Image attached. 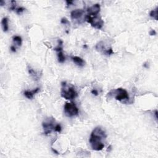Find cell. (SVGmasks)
Instances as JSON below:
<instances>
[{
  "mask_svg": "<svg viewBox=\"0 0 158 158\" xmlns=\"http://www.w3.org/2000/svg\"><path fill=\"white\" fill-rule=\"evenodd\" d=\"M40 91V88H36L35 89H34L33 90H32V91H25L24 92V95L27 98L29 99V100H32L34 95L37 93H38Z\"/></svg>",
  "mask_w": 158,
  "mask_h": 158,
  "instance_id": "cell-9",
  "label": "cell"
},
{
  "mask_svg": "<svg viewBox=\"0 0 158 158\" xmlns=\"http://www.w3.org/2000/svg\"><path fill=\"white\" fill-rule=\"evenodd\" d=\"M79 109L73 103H66L64 105V113L67 117H72L77 116Z\"/></svg>",
  "mask_w": 158,
  "mask_h": 158,
  "instance_id": "cell-6",
  "label": "cell"
},
{
  "mask_svg": "<svg viewBox=\"0 0 158 158\" xmlns=\"http://www.w3.org/2000/svg\"><path fill=\"white\" fill-rule=\"evenodd\" d=\"M101 7L99 4H95L92 6L87 9V15L96 16L100 14Z\"/></svg>",
  "mask_w": 158,
  "mask_h": 158,
  "instance_id": "cell-7",
  "label": "cell"
},
{
  "mask_svg": "<svg viewBox=\"0 0 158 158\" xmlns=\"http://www.w3.org/2000/svg\"><path fill=\"white\" fill-rule=\"evenodd\" d=\"M11 6L9 8L11 11H14L16 9V1H11Z\"/></svg>",
  "mask_w": 158,
  "mask_h": 158,
  "instance_id": "cell-17",
  "label": "cell"
},
{
  "mask_svg": "<svg viewBox=\"0 0 158 158\" xmlns=\"http://www.w3.org/2000/svg\"><path fill=\"white\" fill-rule=\"evenodd\" d=\"M61 23L63 24L64 25H70L69 21L67 20V19H66L65 17H63L61 20Z\"/></svg>",
  "mask_w": 158,
  "mask_h": 158,
  "instance_id": "cell-19",
  "label": "cell"
},
{
  "mask_svg": "<svg viewBox=\"0 0 158 158\" xmlns=\"http://www.w3.org/2000/svg\"><path fill=\"white\" fill-rule=\"evenodd\" d=\"M57 59H58V62L60 63H64L65 60V57L64 56L63 51L58 52L57 54Z\"/></svg>",
  "mask_w": 158,
  "mask_h": 158,
  "instance_id": "cell-14",
  "label": "cell"
},
{
  "mask_svg": "<svg viewBox=\"0 0 158 158\" xmlns=\"http://www.w3.org/2000/svg\"><path fill=\"white\" fill-rule=\"evenodd\" d=\"M154 115H155V117L156 119H158V111L156 110L155 112H154Z\"/></svg>",
  "mask_w": 158,
  "mask_h": 158,
  "instance_id": "cell-26",
  "label": "cell"
},
{
  "mask_svg": "<svg viewBox=\"0 0 158 158\" xmlns=\"http://www.w3.org/2000/svg\"><path fill=\"white\" fill-rule=\"evenodd\" d=\"M55 122H56L55 118L53 117L45 118V120L42 123L43 128L45 135H48L50 134L53 131H55V127L56 126Z\"/></svg>",
  "mask_w": 158,
  "mask_h": 158,
  "instance_id": "cell-5",
  "label": "cell"
},
{
  "mask_svg": "<svg viewBox=\"0 0 158 158\" xmlns=\"http://www.w3.org/2000/svg\"><path fill=\"white\" fill-rule=\"evenodd\" d=\"M52 150H53V151H54V152H55V153H56V154H59V153H58V152H57V151H56V150H54V149H53V148L52 149Z\"/></svg>",
  "mask_w": 158,
  "mask_h": 158,
  "instance_id": "cell-27",
  "label": "cell"
},
{
  "mask_svg": "<svg viewBox=\"0 0 158 158\" xmlns=\"http://www.w3.org/2000/svg\"><path fill=\"white\" fill-rule=\"evenodd\" d=\"M106 132L101 127L95 128L91 132L89 140L91 148L95 151L102 150L104 148L103 140L106 139Z\"/></svg>",
  "mask_w": 158,
  "mask_h": 158,
  "instance_id": "cell-1",
  "label": "cell"
},
{
  "mask_svg": "<svg viewBox=\"0 0 158 158\" xmlns=\"http://www.w3.org/2000/svg\"><path fill=\"white\" fill-rule=\"evenodd\" d=\"M83 12H84V11L82 9H77L72 11L71 13V19L72 20H75V19H78L80 18L83 14Z\"/></svg>",
  "mask_w": 158,
  "mask_h": 158,
  "instance_id": "cell-8",
  "label": "cell"
},
{
  "mask_svg": "<svg viewBox=\"0 0 158 158\" xmlns=\"http://www.w3.org/2000/svg\"><path fill=\"white\" fill-rule=\"evenodd\" d=\"M103 54L105 55H108V56H110V55L114 54V51L112 49V48H110L109 49H107L103 52Z\"/></svg>",
  "mask_w": 158,
  "mask_h": 158,
  "instance_id": "cell-16",
  "label": "cell"
},
{
  "mask_svg": "<svg viewBox=\"0 0 158 158\" xmlns=\"http://www.w3.org/2000/svg\"><path fill=\"white\" fill-rule=\"evenodd\" d=\"M28 72H29V74H30V76L35 80H38L40 78V74L38 72H36L30 66H28Z\"/></svg>",
  "mask_w": 158,
  "mask_h": 158,
  "instance_id": "cell-11",
  "label": "cell"
},
{
  "mask_svg": "<svg viewBox=\"0 0 158 158\" xmlns=\"http://www.w3.org/2000/svg\"><path fill=\"white\" fill-rule=\"evenodd\" d=\"M158 8H156V9H154L152 10V11L150 12V16L151 17L153 18V19H154L156 20V21H158Z\"/></svg>",
  "mask_w": 158,
  "mask_h": 158,
  "instance_id": "cell-15",
  "label": "cell"
},
{
  "mask_svg": "<svg viewBox=\"0 0 158 158\" xmlns=\"http://www.w3.org/2000/svg\"><path fill=\"white\" fill-rule=\"evenodd\" d=\"M71 59H72L73 62L79 67H83L85 64L83 59L81 58L80 57H79V56H72Z\"/></svg>",
  "mask_w": 158,
  "mask_h": 158,
  "instance_id": "cell-10",
  "label": "cell"
},
{
  "mask_svg": "<svg viewBox=\"0 0 158 158\" xmlns=\"http://www.w3.org/2000/svg\"><path fill=\"white\" fill-rule=\"evenodd\" d=\"M61 84L63 88L61 89V95L63 98H64L65 100H72L73 99H75L77 96L78 94L74 88L67 87L66 82H62Z\"/></svg>",
  "mask_w": 158,
  "mask_h": 158,
  "instance_id": "cell-2",
  "label": "cell"
},
{
  "mask_svg": "<svg viewBox=\"0 0 158 158\" xmlns=\"http://www.w3.org/2000/svg\"><path fill=\"white\" fill-rule=\"evenodd\" d=\"M91 93L95 96H98V92L96 89H93L92 91H91Z\"/></svg>",
  "mask_w": 158,
  "mask_h": 158,
  "instance_id": "cell-22",
  "label": "cell"
},
{
  "mask_svg": "<svg viewBox=\"0 0 158 158\" xmlns=\"http://www.w3.org/2000/svg\"><path fill=\"white\" fill-rule=\"evenodd\" d=\"M8 18L5 17H3L1 20V25L2 27H3V30L4 32H6L8 31L9 30V25H8Z\"/></svg>",
  "mask_w": 158,
  "mask_h": 158,
  "instance_id": "cell-12",
  "label": "cell"
},
{
  "mask_svg": "<svg viewBox=\"0 0 158 158\" xmlns=\"http://www.w3.org/2000/svg\"><path fill=\"white\" fill-rule=\"evenodd\" d=\"M74 1H66V3H67V7H69L70 5H71L72 4H73Z\"/></svg>",
  "mask_w": 158,
  "mask_h": 158,
  "instance_id": "cell-24",
  "label": "cell"
},
{
  "mask_svg": "<svg viewBox=\"0 0 158 158\" xmlns=\"http://www.w3.org/2000/svg\"><path fill=\"white\" fill-rule=\"evenodd\" d=\"M25 10V9L24 8L20 7L18 8H17L16 9V13L17 14H21L22 13H23V12H24Z\"/></svg>",
  "mask_w": 158,
  "mask_h": 158,
  "instance_id": "cell-18",
  "label": "cell"
},
{
  "mask_svg": "<svg viewBox=\"0 0 158 158\" xmlns=\"http://www.w3.org/2000/svg\"><path fill=\"white\" fill-rule=\"evenodd\" d=\"M4 4H5V2H4V1H3V0H1V1H0V5L3 6Z\"/></svg>",
  "mask_w": 158,
  "mask_h": 158,
  "instance_id": "cell-25",
  "label": "cell"
},
{
  "mask_svg": "<svg viewBox=\"0 0 158 158\" xmlns=\"http://www.w3.org/2000/svg\"><path fill=\"white\" fill-rule=\"evenodd\" d=\"M150 35L151 36L156 35V31L154 30V29H151L150 32Z\"/></svg>",
  "mask_w": 158,
  "mask_h": 158,
  "instance_id": "cell-21",
  "label": "cell"
},
{
  "mask_svg": "<svg viewBox=\"0 0 158 158\" xmlns=\"http://www.w3.org/2000/svg\"><path fill=\"white\" fill-rule=\"evenodd\" d=\"M85 21L96 29H101L104 25V21L100 14L96 16L87 15L85 16Z\"/></svg>",
  "mask_w": 158,
  "mask_h": 158,
  "instance_id": "cell-4",
  "label": "cell"
},
{
  "mask_svg": "<svg viewBox=\"0 0 158 158\" xmlns=\"http://www.w3.org/2000/svg\"><path fill=\"white\" fill-rule=\"evenodd\" d=\"M12 40L17 45L18 47H21V45H22V38H21L20 36H14V37H12Z\"/></svg>",
  "mask_w": 158,
  "mask_h": 158,
  "instance_id": "cell-13",
  "label": "cell"
},
{
  "mask_svg": "<svg viewBox=\"0 0 158 158\" xmlns=\"http://www.w3.org/2000/svg\"><path fill=\"white\" fill-rule=\"evenodd\" d=\"M108 95L110 96H114L116 100L119 101L129 99V96L127 90L121 88L111 90L109 93H108Z\"/></svg>",
  "mask_w": 158,
  "mask_h": 158,
  "instance_id": "cell-3",
  "label": "cell"
},
{
  "mask_svg": "<svg viewBox=\"0 0 158 158\" xmlns=\"http://www.w3.org/2000/svg\"><path fill=\"white\" fill-rule=\"evenodd\" d=\"M10 49L11 50V51L14 52V53H16V48L14 46H13V45L11 46V48H10Z\"/></svg>",
  "mask_w": 158,
  "mask_h": 158,
  "instance_id": "cell-23",
  "label": "cell"
},
{
  "mask_svg": "<svg viewBox=\"0 0 158 158\" xmlns=\"http://www.w3.org/2000/svg\"><path fill=\"white\" fill-rule=\"evenodd\" d=\"M61 130H62L61 126L59 124H56V127H55V132H58V133H61Z\"/></svg>",
  "mask_w": 158,
  "mask_h": 158,
  "instance_id": "cell-20",
  "label": "cell"
}]
</instances>
